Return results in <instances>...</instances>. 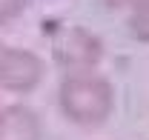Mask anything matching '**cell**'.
I'll return each instance as SVG.
<instances>
[{"label":"cell","instance_id":"cell-1","mask_svg":"<svg viewBox=\"0 0 149 140\" xmlns=\"http://www.w3.org/2000/svg\"><path fill=\"white\" fill-rule=\"evenodd\" d=\"M115 94L109 80L86 71H74L60 86V109L77 126H97L109 117Z\"/></svg>","mask_w":149,"mask_h":140},{"label":"cell","instance_id":"cell-2","mask_svg":"<svg viewBox=\"0 0 149 140\" xmlns=\"http://www.w3.org/2000/svg\"><path fill=\"white\" fill-rule=\"evenodd\" d=\"M52 54L63 69L74 71H86L100 63L103 57V43L89 32V29H80V26H66L60 29L52 40Z\"/></svg>","mask_w":149,"mask_h":140},{"label":"cell","instance_id":"cell-3","mask_svg":"<svg viewBox=\"0 0 149 140\" xmlns=\"http://www.w3.org/2000/svg\"><path fill=\"white\" fill-rule=\"evenodd\" d=\"M43 80V60L26 49L0 52V89L6 91H32Z\"/></svg>","mask_w":149,"mask_h":140},{"label":"cell","instance_id":"cell-4","mask_svg":"<svg viewBox=\"0 0 149 140\" xmlns=\"http://www.w3.org/2000/svg\"><path fill=\"white\" fill-rule=\"evenodd\" d=\"M0 140H40V117L20 103L0 109Z\"/></svg>","mask_w":149,"mask_h":140},{"label":"cell","instance_id":"cell-5","mask_svg":"<svg viewBox=\"0 0 149 140\" xmlns=\"http://www.w3.org/2000/svg\"><path fill=\"white\" fill-rule=\"evenodd\" d=\"M135 6V15H132V32L141 37V40H149V0H129Z\"/></svg>","mask_w":149,"mask_h":140},{"label":"cell","instance_id":"cell-6","mask_svg":"<svg viewBox=\"0 0 149 140\" xmlns=\"http://www.w3.org/2000/svg\"><path fill=\"white\" fill-rule=\"evenodd\" d=\"M26 3L29 0H0V23H9V20H15L26 9Z\"/></svg>","mask_w":149,"mask_h":140},{"label":"cell","instance_id":"cell-7","mask_svg":"<svg viewBox=\"0 0 149 140\" xmlns=\"http://www.w3.org/2000/svg\"><path fill=\"white\" fill-rule=\"evenodd\" d=\"M103 3H106V6H123L126 0H103Z\"/></svg>","mask_w":149,"mask_h":140}]
</instances>
